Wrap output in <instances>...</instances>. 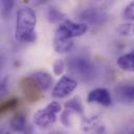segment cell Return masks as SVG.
<instances>
[{"mask_svg": "<svg viewBox=\"0 0 134 134\" xmlns=\"http://www.w3.org/2000/svg\"><path fill=\"white\" fill-rule=\"evenodd\" d=\"M117 65L125 71L134 72V51L120 55L117 59Z\"/></svg>", "mask_w": 134, "mask_h": 134, "instance_id": "obj_10", "label": "cell"}, {"mask_svg": "<svg viewBox=\"0 0 134 134\" xmlns=\"http://www.w3.org/2000/svg\"><path fill=\"white\" fill-rule=\"evenodd\" d=\"M10 128L16 132L24 131L26 128V119L23 114H17L15 115L10 120Z\"/></svg>", "mask_w": 134, "mask_h": 134, "instance_id": "obj_13", "label": "cell"}, {"mask_svg": "<svg viewBox=\"0 0 134 134\" xmlns=\"http://www.w3.org/2000/svg\"><path fill=\"white\" fill-rule=\"evenodd\" d=\"M64 18V15L57 8H49L47 12V19L51 23H57Z\"/></svg>", "mask_w": 134, "mask_h": 134, "instance_id": "obj_17", "label": "cell"}, {"mask_svg": "<svg viewBox=\"0 0 134 134\" xmlns=\"http://www.w3.org/2000/svg\"><path fill=\"white\" fill-rule=\"evenodd\" d=\"M65 109L69 110L70 112H75V113H79V114H82L83 110H84L83 106H82V103L76 97H74V98L68 100L67 103H65Z\"/></svg>", "mask_w": 134, "mask_h": 134, "instance_id": "obj_14", "label": "cell"}, {"mask_svg": "<svg viewBox=\"0 0 134 134\" xmlns=\"http://www.w3.org/2000/svg\"><path fill=\"white\" fill-rule=\"evenodd\" d=\"M1 5H2V13L3 15H6V13L10 12L13 5H14V2L13 1H7V0H4L1 2Z\"/></svg>", "mask_w": 134, "mask_h": 134, "instance_id": "obj_20", "label": "cell"}, {"mask_svg": "<svg viewBox=\"0 0 134 134\" xmlns=\"http://www.w3.org/2000/svg\"><path fill=\"white\" fill-rule=\"evenodd\" d=\"M73 42L72 40L69 39H65L59 36L53 37V48L57 52H66L68 50H70V48L72 47Z\"/></svg>", "mask_w": 134, "mask_h": 134, "instance_id": "obj_11", "label": "cell"}, {"mask_svg": "<svg viewBox=\"0 0 134 134\" xmlns=\"http://www.w3.org/2000/svg\"><path fill=\"white\" fill-rule=\"evenodd\" d=\"M115 95L121 103H134V85H119L115 88Z\"/></svg>", "mask_w": 134, "mask_h": 134, "instance_id": "obj_8", "label": "cell"}, {"mask_svg": "<svg viewBox=\"0 0 134 134\" xmlns=\"http://www.w3.org/2000/svg\"><path fill=\"white\" fill-rule=\"evenodd\" d=\"M42 91H46L52 84V77L45 71H38L30 75Z\"/></svg>", "mask_w": 134, "mask_h": 134, "instance_id": "obj_9", "label": "cell"}, {"mask_svg": "<svg viewBox=\"0 0 134 134\" xmlns=\"http://www.w3.org/2000/svg\"><path fill=\"white\" fill-rule=\"evenodd\" d=\"M76 86H77V83L75 80L67 75H64L60 79V81L53 87L51 95L55 98H63L68 94H70L76 88Z\"/></svg>", "mask_w": 134, "mask_h": 134, "instance_id": "obj_4", "label": "cell"}, {"mask_svg": "<svg viewBox=\"0 0 134 134\" xmlns=\"http://www.w3.org/2000/svg\"><path fill=\"white\" fill-rule=\"evenodd\" d=\"M21 89L25 95V98L29 103L37 102L41 97L42 90L39 88V86L35 83V81L30 76L24 77L21 81Z\"/></svg>", "mask_w": 134, "mask_h": 134, "instance_id": "obj_5", "label": "cell"}, {"mask_svg": "<svg viewBox=\"0 0 134 134\" xmlns=\"http://www.w3.org/2000/svg\"><path fill=\"white\" fill-rule=\"evenodd\" d=\"M37 18L35 10L29 6H23L18 10L16 21V38L21 42H34L36 40Z\"/></svg>", "mask_w": 134, "mask_h": 134, "instance_id": "obj_1", "label": "cell"}, {"mask_svg": "<svg viewBox=\"0 0 134 134\" xmlns=\"http://www.w3.org/2000/svg\"><path fill=\"white\" fill-rule=\"evenodd\" d=\"M88 103H96L103 106H110L111 105V95L109 91L105 88H97L92 90L87 96Z\"/></svg>", "mask_w": 134, "mask_h": 134, "instance_id": "obj_6", "label": "cell"}, {"mask_svg": "<svg viewBox=\"0 0 134 134\" xmlns=\"http://www.w3.org/2000/svg\"><path fill=\"white\" fill-rule=\"evenodd\" d=\"M117 32L120 36H133L134 35V23H122L117 27Z\"/></svg>", "mask_w": 134, "mask_h": 134, "instance_id": "obj_15", "label": "cell"}, {"mask_svg": "<svg viewBox=\"0 0 134 134\" xmlns=\"http://www.w3.org/2000/svg\"><path fill=\"white\" fill-rule=\"evenodd\" d=\"M4 134H12V133H9V132H5Z\"/></svg>", "mask_w": 134, "mask_h": 134, "instance_id": "obj_22", "label": "cell"}, {"mask_svg": "<svg viewBox=\"0 0 134 134\" xmlns=\"http://www.w3.org/2000/svg\"><path fill=\"white\" fill-rule=\"evenodd\" d=\"M24 134H35V131H34V129H32V127L27 126V127L25 128V130H24Z\"/></svg>", "mask_w": 134, "mask_h": 134, "instance_id": "obj_21", "label": "cell"}, {"mask_svg": "<svg viewBox=\"0 0 134 134\" xmlns=\"http://www.w3.org/2000/svg\"><path fill=\"white\" fill-rule=\"evenodd\" d=\"M67 65L70 71L74 75H77L82 81L91 80L95 75V67L88 59L82 57L71 58L67 62Z\"/></svg>", "mask_w": 134, "mask_h": 134, "instance_id": "obj_2", "label": "cell"}, {"mask_svg": "<svg viewBox=\"0 0 134 134\" xmlns=\"http://www.w3.org/2000/svg\"><path fill=\"white\" fill-rule=\"evenodd\" d=\"M124 18L127 20H134V2H131L124 10Z\"/></svg>", "mask_w": 134, "mask_h": 134, "instance_id": "obj_19", "label": "cell"}, {"mask_svg": "<svg viewBox=\"0 0 134 134\" xmlns=\"http://www.w3.org/2000/svg\"><path fill=\"white\" fill-rule=\"evenodd\" d=\"M61 25L71 39L74 37H80L87 31V25L84 23H75L70 20H65Z\"/></svg>", "mask_w": 134, "mask_h": 134, "instance_id": "obj_7", "label": "cell"}, {"mask_svg": "<svg viewBox=\"0 0 134 134\" xmlns=\"http://www.w3.org/2000/svg\"><path fill=\"white\" fill-rule=\"evenodd\" d=\"M131 134H134V132H133V133H131Z\"/></svg>", "mask_w": 134, "mask_h": 134, "instance_id": "obj_23", "label": "cell"}, {"mask_svg": "<svg viewBox=\"0 0 134 134\" xmlns=\"http://www.w3.org/2000/svg\"><path fill=\"white\" fill-rule=\"evenodd\" d=\"M18 104H19L18 98L12 97V98H9V99H7V100H5V102H3V103L1 104V106H0V111H1V113H4V112H6V111L13 110V109H15V108L18 106Z\"/></svg>", "mask_w": 134, "mask_h": 134, "instance_id": "obj_16", "label": "cell"}, {"mask_svg": "<svg viewBox=\"0 0 134 134\" xmlns=\"http://www.w3.org/2000/svg\"><path fill=\"white\" fill-rule=\"evenodd\" d=\"M61 111V105L58 102H51L45 108L36 112L34 121L41 128H47L57 119V114Z\"/></svg>", "mask_w": 134, "mask_h": 134, "instance_id": "obj_3", "label": "cell"}, {"mask_svg": "<svg viewBox=\"0 0 134 134\" xmlns=\"http://www.w3.org/2000/svg\"><path fill=\"white\" fill-rule=\"evenodd\" d=\"M82 19L87 20L91 23H93V22L95 23V22H102L103 19H105V16L99 10H97L95 8H90V9L85 10L82 14Z\"/></svg>", "mask_w": 134, "mask_h": 134, "instance_id": "obj_12", "label": "cell"}, {"mask_svg": "<svg viewBox=\"0 0 134 134\" xmlns=\"http://www.w3.org/2000/svg\"><path fill=\"white\" fill-rule=\"evenodd\" d=\"M64 68H65V64H64V61L59 59V60H55L53 65H52V69H53V72L55 75H60L63 73L64 71Z\"/></svg>", "mask_w": 134, "mask_h": 134, "instance_id": "obj_18", "label": "cell"}]
</instances>
